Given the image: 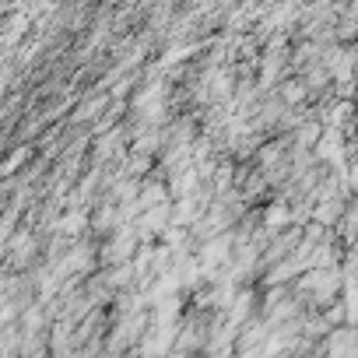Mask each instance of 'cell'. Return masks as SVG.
Here are the masks:
<instances>
[{
    "label": "cell",
    "mask_w": 358,
    "mask_h": 358,
    "mask_svg": "<svg viewBox=\"0 0 358 358\" xmlns=\"http://www.w3.org/2000/svg\"><path fill=\"white\" fill-rule=\"evenodd\" d=\"M320 358H358V327H337L316 351Z\"/></svg>",
    "instance_id": "obj_1"
}]
</instances>
